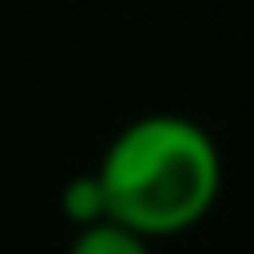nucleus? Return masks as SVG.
<instances>
[{"mask_svg": "<svg viewBox=\"0 0 254 254\" xmlns=\"http://www.w3.org/2000/svg\"><path fill=\"white\" fill-rule=\"evenodd\" d=\"M94 170L107 192V219L143 237H165L192 228L214 205L223 147L196 116L152 107L107 138Z\"/></svg>", "mask_w": 254, "mask_h": 254, "instance_id": "obj_1", "label": "nucleus"}, {"mask_svg": "<svg viewBox=\"0 0 254 254\" xmlns=\"http://www.w3.org/2000/svg\"><path fill=\"white\" fill-rule=\"evenodd\" d=\"M67 254H152V237L116 219H98V223L76 228V237L67 241Z\"/></svg>", "mask_w": 254, "mask_h": 254, "instance_id": "obj_2", "label": "nucleus"}, {"mask_svg": "<svg viewBox=\"0 0 254 254\" xmlns=\"http://www.w3.org/2000/svg\"><path fill=\"white\" fill-rule=\"evenodd\" d=\"M63 210H67V219H71L76 228L107 219V192H103L98 170H80V174H71V179L63 183Z\"/></svg>", "mask_w": 254, "mask_h": 254, "instance_id": "obj_3", "label": "nucleus"}]
</instances>
